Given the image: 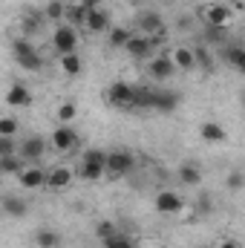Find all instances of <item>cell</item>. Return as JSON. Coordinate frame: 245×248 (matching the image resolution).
Here are the masks:
<instances>
[{"instance_id":"38","label":"cell","mask_w":245,"mask_h":248,"mask_svg":"<svg viewBox=\"0 0 245 248\" xmlns=\"http://www.w3.org/2000/svg\"><path fill=\"white\" fill-rule=\"evenodd\" d=\"M23 29L32 35V32H38L41 29V15H35V12H29L26 17H23Z\"/></svg>"},{"instance_id":"44","label":"cell","mask_w":245,"mask_h":248,"mask_svg":"<svg viewBox=\"0 0 245 248\" xmlns=\"http://www.w3.org/2000/svg\"><path fill=\"white\" fill-rule=\"evenodd\" d=\"M61 3H66V0H61Z\"/></svg>"},{"instance_id":"28","label":"cell","mask_w":245,"mask_h":248,"mask_svg":"<svg viewBox=\"0 0 245 248\" xmlns=\"http://www.w3.org/2000/svg\"><path fill=\"white\" fill-rule=\"evenodd\" d=\"M63 15H66V3H61V0H49L46 9H44V17L46 20H55V23H61Z\"/></svg>"},{"instance_id":"12","label":"cell","mask_w":245,"mask_h":248,"mask_svg":"<svg viewBox=\"0 0 245 248\" xmlns=\"http://www.w3.org/2000/svg\"><path fill=\"white\" fill-rule=\"evenodd\" d=\"M179 101H182L179 93H173V90H156L153 110H159V113H173V110L179 107Z\"/></svg>"},{"instance_id":"11","label":"cell","mask_w":245,"mask_h":248,"mask_svg":"<svg viewBox=\"0 0 245 248\" xmlns=\"http://www.w3.org/2000/svg\"><path fill=\"white\" fill-rule=\"evenodd\" d=\"M17 182H20V187H26V190H38V187L46 185V170L38 168V165H29V168H23L17 173Z\"/></svg>"},{"instance_id":"2","label":"cell","mask_w":245,"mask_h":248,"mask_svg":"<svg viewBox=\"0 0 245 248\" xmlns=\"http://www.w3.org/2000/svg\"><path fill=\"white\" fill-rule=\"evenodd\" d=\"M136 29H138V35H150V38H159V41L168 35V26H165L162 15H159V12H153V9H147V12H141V15H138Z\"/></svg>"},{"instance_id":"29","label":"cell","mask_w":245,"mask_h":248,"mask_svg":"<svg viewBox=\"0 0 245 248\" xmlns=\"http://www.w3.org/2000/svg\"><path fill=\"white\" fill-rule=\"evenodd\" d=\"M12 52H15V58H26V55H38V49H35V44H32V41H26V38H17V41H12Z\"/></svg>"},{"instance_id":"7","label":"cell","mask_w":245,"mask_h":248,"mask_svg":"<svg viewBox=\"0 0 245 248\" xmlns=\"http://www.w3.org/2000/svg\"><path fill=\"white\" fill-rule=\"evenodd\" d=\"M44 153H46V141H44L41 136H29L23 144H17V156H20L23 162H32V165H38Z\"/></svg>"},{"instance_id":"30","label":"cell","mask_w":245,"mask_h":248,"mask_svg":"<svg viewBox=\"0 0 245 248\" xmlns=\"http://www.w3.org/2000/svg\"><path fill=\"white\" fill-rule=\"evenodd\" d=\"M193 63L202 66V69H211V66H214V55H211V49H208V46H193Z\"/></svg>"},{"instance_id":"3","label":"cell","mask_w":245,"mask_h":248,"mask_svg":"<svg viewBox=\"0 0 245 248\" xmlns=\"http://www.w3.org/2000/svg\"><path fill=\"white\" fill-rule=\"evenodd\" d=\"M159 38H150V35H130V41L124 44V49H127V55H133V58H153L156 55V49H159Z\"/></svg>"},{"instance_id":"35","label":"cell","mask_w":245,"mask_h":248,"mask_svg":"<svg viewBox=\"0 0 245 248\" xmlns=\"http://www.w3.org/2000/svg\"><path fill=\"white\" fill-rule=\"evenodd\" d=\"M95 234H98V240L104 243V240L116 237V234H119V228H116L113 222H107V219H104V222H98V225H95Z\"/></svg>"},{"instance_id":"18","label":"cell","mask_w":245,"mask_h":248,"mask_svg":"<svg viewBox=\"0 0 245 248\" xmlns=\"http://www.w3.org/2000/svg\"><path fill=\"white\" fill-rule=\"evenodd\" d=\"M81 179H87V182H98L101 176H107L104 173V162H92V159H81Z\"/></svg>"},{"instance_id":"25","label":"cell","mask_w":245,"mask_h":248,"mask_svg":"<svg viewBox=\"0 0 245 248\" xmlns=\"http://www.w3.org/2000/svg\"><path fill=\"white\" fill-rule=\"evenodd\" d=\"M153 101H156V90L153 87H136V107L153 110Z\"/></svg>"},{"instance_id":"1","label":"cell","mask_w":245,"mask_h":248,"mask_svg":"<svg viewBox=\"0 0 245 248\" xmlns=\"http://www.w3.org/2000/svg\"><path fill=\"white\" fill-rule=\"evenodd\" d=\"M107 104L110 107H119V110H133L136 107V87L124 84V81H116L107 93H104Z\"/></svg>"},{"instance_id":"13","label":"cell","mask_w":245,"mask_h":248,"mask_svg":"<svg viewBox=\"0 0 245 248\" xmlns=\"http://www.w3.org/2000/svg\"><path fill=\"white\" fill-rule=\"evenodd\" d=\"M219 58L225 63H231L234 69H245V49L240 44H222L219 46Z\"/></svg>"},{"instance_id":"22","label":"cell","mask_w":245,"mask_h":248,"mask_svg":"<svg viewBox=\"0 0 245 248\" xmlns=\"http://www.w3.org/2000/svg\"><path fill=\"white\" fill-rule=\"evenodd\" d=\"M35 243H38V248H58L61 246V234L55 228H41L35 234Z\"/></svg>"},{"instance_id":"31","label":"cell","mask_w":245,"mask_h":248,"mask_svg":"<svg viewBox=\"0 0 245 248\" xmlns=\"http://www.w3.org/2000/svg\"><path fill=\"white\" fill-rule=\"evenodd\" d=\"M225 38H228V29H222V26H205V41H208V44L222 46Z\"/></svg>"},{"instance_id":"10","label":"cell","mask_w":245,"mask_h":248,"mask_svg":"<svg viewBox=\"0 0 245 248\" xmlns=\"http://www.w3.org/2000/svg\"><path fill=\"white\" fill-rule=\"evenodd\" d=\"M173 72H176V66L168 55H153L147 63V75L153 81H168V78H173Z\"/></svg>"},{"instance_id":"39","label":"cell","mask_w":245,"mask_h":248,"mask_svg":"<svg viewBox=\"0 0 245 248\" xmlns=\"http://www.w3.org/2000/svg\"><path fill=\"white\" fill-rule=\"evenodd\" d=\"M243 185H245L243 170H231V176H228V187H231V190H240Z\"/></svg>"},{"instance_id":"4","label":"cell","mask_w":245,"mask_h":248,"mask_svg":"<svg viewBox=\"0 0 245 248\" xmlns=\"http://www.w3.org/2000/svg\"><path fill=\"white\" fill-rule=\"evenodd\" d=\"M136 168V159H133V153L130 150H113V153H107V162H104V173H110V176H127L130 170Z\"/></svg>"},{"instance_id":"23","label":"cell","mask_w":245,"mask_h":248,"mask_svg":"<svg viewBox=\"0 0 245 248\" xmlns=\"http://www.w3.org/2000/svg\"><path fill=\"white\" fill-rule=\"evenodd\" d=\"M23 168H26V165H23V159H20L17 153H12V156H3V159H0V173H6V176H17Z\"/></svg>"},{"instance_id":"14","label":"cell","mask_w":245,"mask_h":248,"mask_svg":"<svg viewBox=\"0 0 245 248\" xmlns=\"http://www.w3.org/2000/svg\"><path fill=\"white\" fill-rule=\"evenodd\" d=\"M75 144H78V136H75V133H72L66 124H61V127L52 133V147H55V150L66 153V150H72Z\"/></svg>"},{"instance_id":"34","label":"cell","mask_w":245,"mask_h":248,"mask_svg":"<svg viewBox=\"0 0 245 248\" xmlns=\"http://www.w3.org/2000/svg\"><path fill=\"white\" fill-rule=\"evenodd\" d=\"M75 116H78V110H75V104H72V101H63L61 107H58V122H61V124H69Z\"/></svg>"},{"instance_id":"41","label":"cell","mask_w":245,"mask_h":248,"mask_svg":"<svg viewBox=\"0 0 245 248\" xmlns=\"http://www.w3.org/2000/svg\"><path fill=\"white\" fill-rule=\"evenodd\" d=\"M196 205H202V214H208V211H211V199H208V193H202V202H196Z\"/></svg>"},{"instance_id":"40","label":"cell","mask_w":245,"mask_h":248,"mask_svg":"<svg viewBox=\"0 0 245 248\" xmlns=\"http://www.w3.org/2000/svg\"><path fill=\"white\" fill-rule=\"evenodd\" d=\"M81 6H84V9H101L104 0H81Z\"/></svg>"},{"instance_id":"6","label":"cell","mask_w":245,"mask_h":248,"mask_svg":"<svg viewBox=\"0 0 245 248\" xmlns=\"http://www.w3.org/2000/svg\"><path fill=\"white\" fill-rule=\"evenodd\" d=\"M231 17H234V9H228V6H222V3H208V6H202V20H205V26H222V29H228Z\"/></svg>"},{"instance_id":"21","label":"cell","mask_w":245,"mask_h":248,"mask_svg":"<svg viewBox=\"0 0 245 248\" xmlns=\"http://www.w3.org/2000/svg\"><path fill=\"white\" fill-rule=\"evenodd\" d=\"M168 58L173 61L176 69H193V66H196V63H193V49H190V46H176Z\"/></svg>"},{"instance_id":"36","label":"cell","mask_w":245,"mask_h":248,"mask_svg":"<svg viewBox=\"0 0 245 248\" xmlns=\"http://www.w3.org/2000/svg\"><path fill=\"white\" fill-rule=\"evenodd\" d=\"M104 248H136V243L130 237H124V234H116V237L104 240Z\"/></svg>"},{"instance_id":"27","label":"cell","mask_w":245,"mask_h":248,"mask_svg":"<svg viewBox=\"0 0 245 248\" xmlns=\"http://www.w3.org/2000/svg\"><path fill=\"white\" fill-rule=\"evenodd\" d=\"M107 35H110V46H113V49H124V44L130 41V35H133V32H130V29H124V26H110V32H107Z\"/></svg>"},{"instance_id":"42","label":"cell","mask_w":245,"mask_h":248,"mask_svg":"<svg viewBox=\"0 0 245 248\" xmlns=\"http://www.w3.org/2000/svg\"><path fill=\"white\" fill-rule=\"evenodd\" d=\"M219 248H240V246H237L234 240H225V243H222V246H219Z\"/></svg>"},{"instance_id":"8","label":"cell","mask_w":245,"mask_h":248,"mask_svg":"<svg viewBox=\"0 0 245 248\" xmlns=\"http://www.w3.org/2000/svg\"><path fill=\"white\" fill-rule=\"evenodd\" d=\"M153 205H156V211H159V214H165V217H173V214H179V211H182L184 202H182V196H179L176 190H159Z\"/></svg>"},{"instance_id":"20","label":"cell","mask_w":245,"mask_h":248,"mask_svg":"<svg viewBox=\"0 0 245 248\" xmlns=\"http://www.w3.org/2000/svg\"><path fill=\"white\" fill-rule=\"evenodd\" d=\"M3 211H6V217L23 219L26 211H29V205H26V199H20V196H6V199H3Z\"/></svg>"},{"instance_id":"32","label":"cell","mask_w":245,"mask_h":248,"mask_svg":"<svg viewBox=\"0 0 245 248\" xmlns=\"http://www.w3.org/2000/svg\"><path fill=\"white\" fill-rule=\"evenodd\" d=\"M20 69H26V72H41L44 69V58L41 55H26V58H15Z\"/></svg>"},{"instance_id":"43","label":"cell","mask_w":245,"mask_h":248,"mask_svg":"<svg viewBox=\"0 0 245 248\" xmlns=\"http://www.w3.org/2000/svg\"><path fill=\"white\" fill-rule=\"evenodd\" d=\"M150 0H130V6H147Z\"/></svg>"},{"instance_id":"26","label":"cell","mask_w":245,"mask_h":248,"mask_svg":"<svg viewBox=\"0 0 245 248\" xmlns=\"http://www.w3.org/2000/svg\"><path fill=\"white\" fill-rule=\"evenodd\" d=\"M58 58H61V69L69 75V78H72V75H78V72L84 69V61H81L75 52H69V55H58Z\"/></svg>"},{"instance_id":"9","label":"cell","mask_w":245,"mask_h":248,"mask_svg":"<svg viewBox=\"0 0 245 248\" xmlns=\"http://www.w3.org/2000/svg\"><path fill=\"white\" fill-rule=\"evenodd\" d=\"M84 29L90 35H101V32H110V12L107 9H87V20H84Z\"/></svg>"},{"instance_id":"24","label":"cell","mask_w":245,"mask_h":248,"mask_svg":"<svg viewBox=\"0 0 245 248\" xmlns=\"http://www.w3.org/2000/svg\"><path fill=\"white\" fill-rule=\"evenodd\" d=\"M66 23L69 26H75V29H84V20H87V9L78 3V6H66Z\"/></svg>"},{"instance_id":"37","label":"cell","mask_w":245,"mask_h":248,"mask_svg":"<svg viewBox=\"0 0 245 248\" xmlns=\"http://www.w3.org/2000/svg\"><path fill=\"white\" fill-rule=\"evenodd\" d=\"M12 153H17L15 139H12V136H0V159H3V156H12Z\"/></svg>"},{"instance_id":"33","label":"cell","mask_w":245,"mask_h":248,"mask_svg":"<svg viewBox=\"0 0 245 248\" xmlns=\"http://www.w3.org/2000/svg\"><path fill=\"white\" fill-rule=\"evenodd\" d=\"M17 130H20V122L15 119V116H0V136H17Z\"/></svg>"},{"instance_id":"5","label":"cell","mask_w":245,"mask_h":248,"mask_svg":"<svg viewBox=\"0 0 245 248\" xmlns=\"http://www.w3.org/2000/svg\"><path fill=\"white\" fill-rule=\"evenodd\" d=\"M52 44H55L58 55H69V52H75V46H78V29L69 26V23H58V29L52 32Z\"/></svg>"},{"instance_id":"17","label":"cell","mask_w":245,"mask_h":248,"mask_svg":"<svg viewBox=\"0 0 245 248\" xmlns=\"http://www.w3.org/2000/svg\"><path fill=\"white\" fill-rule=\"evenodd\" d=\"M6 104H12V107H29V104H32V93H29L23 84H15V87L6 93Z\"/></svg>"},{"instance_id":"15","label":"cell","mask_w":245,"mask_h":248,"mask_svg":"<svg viewBox=\"0 0 245 248\" xmlns=\"http://www.w3.org/2000/svg\"><path fill=\"white\" fill-rule=\"evenodd\" d=\"M69 182H72V170H69L66 165L46 170V187H52V190H63V187H69Z\"/></svg>"},{"instance_id":"16","label":"cell","mask_w":245,"mask_h":248,"mask_svg":"<svg viewBox=\"0 0 245 248\" xmlns=\"http://www.w3.org/2000/svg\"><path fill=\"white\" fill-rule=\"evenodd\" d=\"M176 176L182 179V185L196 187L199 182H202V168H199L196 162H182V165H179V170H176Z\"/></svg>"},{"instance_id":"19","label":"cell","mask_w":245,"mask_h":248,"mask_svg":"<svg viewBox=\"0 0 245 248\" xmlns=\"http://www.w3.org/2000/svg\"><path fill=\"white\" fill-rule=\"evenodd\" d=\"M202 139L205 141H211V144H222V141H228V133H225V127L216 122H205L202 124Z\"/></svg>"}]
</instances>
